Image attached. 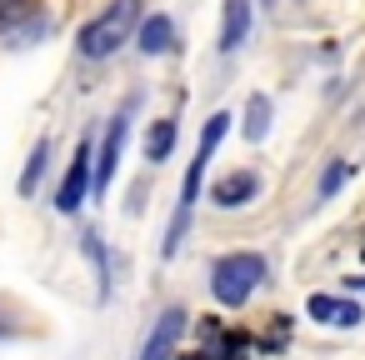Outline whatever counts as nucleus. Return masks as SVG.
Segmentation results:
<instances>
[{
	"label": "nucleus",
	"mask_w": 365,
	"mask_h": 360,
	"mask_svg": "<svg viewBox=\"0 0 365 360\" xmlns=\"http://www.w3.org/2000/svg\"><path fill=\"white\" fill-rule=\"evenodd\" d=\"M135 26H140V0H110V6H101V11L81 26L76 46H81L86 61H106V56H115L125 41H135Z\"/></svg>",
	"instance_id": "1"
},
{
	"label": "nucleus",
	"mask_w": 365,
	"mask_h": 360,
	"mask_svg": "<svg viewBox=\"0 0 365 360\" xmlns=\"http://www.w3.org/2000/svg\"><path fill=\"white\" fill-rule=\"evenodd\" d=\"M225 130H230V115H225V110H215V115L205 120V130H200V145H195V160H190V170H185V185H180V205H175V215H170V230H165V255H175V245H180V235H185V225H190V210H195V195H200V180H205V165H210V155H215V145L225 140Z\"/></svg>",
	"instance_id": "2"
},
{
	"label": "nucleus",
	"mask_w": 365,
	"mask_h": 360,
	"mask_svg": "<svg viewBox=\"0 0 365 360\" xmlns=\"http://www.w3.org/2000/svg\"><path fill=\"white\" fill-rule=\"evenodd\" d=\"M260 280H265V260L260 255H220L210 265V295L220 305H245Z\"/></svg>",
	"instance_id": "3"
},
{
	"label": "nucleus",
	"mask_w": 365,
	"mask_h": 360,
	"mask_svg": "<svg viewBox=\"0 0 365 360\" xmlns=\"http://www.w3.org/2000/svg\"><path fill=\"white\" fill-rule=\"evenodd\" d=\"M130 115H135V101H125V106L115 110V120H110V130H106V140H101V160H96V175H91V190H96V195L110 190V175H115V165H120V145H125Z\"/></svg>",
	"instance_id": "4"
},
{
	"label": "nucleus",
	"mask_w": 365,
	"mask_h": 360,
	"mask_svg": "<svg viewBox=\"0 0 365 360\" xmlns=\"http://www.w3.org/2000/svg\"><path fill=\"white\" fill-rule=\"evenodd\" d=\"M86 190H91V135L76 145V155H71V165H66V180H61V190H56V210H61V215H76L81 200H86Z\"/></svg>",
	"instance_id": "5"
},
{
	"label": "nucleus",
	"mask_w": 365,
	"mask_h": 360,
	"mask_svg": "<svg viewBox=\"0 0 365 360\" xmlns=\"http://www.w3.org/2000/svg\"><path fill=\"white\" fill-rule=\"evenodd\" d=\"M185 310L180 305H170V310H160V320L150 325V335H145V345H140V360H170L175 355V345H180V335H185Z\"/></svg>",
	"instance_id": "6"
},
{
	"label": "nucleus",
	"mask_w": 365,
	"mask_h": 360,
	"mask_svg": "<svg viewBox=\"0 0 365 360\" xmlns=\"http://www.w3.org/2000/svg\"><path fill=\"white\" fill-rule=\"evenodd\" d=\"M41 26V0H0V36H31Z\"/></svg>",
	"instance_id": "7"
},
{
	"label": "nucleus",
	"mask_w": 365,
	"mask_h": 360,
	"mask_svg": "<svg viewBox=\"0 0 365 360\" xmlns=\"http://www.w3.org/2000/svg\"><path fill=\"white\" fill-rule=\"evenodd\" d=\"M255 190H260L255 170H235V175H225V180H215V185H210V200H215V205H225V210H235V205L255 200Z\"/></svg>",
	"instance_id": "8"
},
{
	"label": "nucleus",
	"mask_w": 365,
	"mask_h": 360,
	"mask_svg": "<svg viewBox=\"0 0 365 360\" xmlns=\"http://www.w3.org/2000/svg\"><path fill=\"white\" fill-rule=\"evenodd\" d=\"M170 36H175L170 16H150V21L135 26V46H140L145 56H165V51H170Z\"/></svg>",
	"instance_id": "9"
},
{
	"label": "nucleus",
	"mask_w": 365,
	"mask_h": 360,
	"mask_svg": "<svg viewBox=\"0 0 365 360\" xmlns=\"http://www.w3.org/2000/svg\"><path fill=\"white\" fill-rule=\"evenodd\" d=\"M250 31V0H225V26H220V51H235Z\"/></svg>",
	"instance_id": "10"
},
{
	"label": "nucleus",
	"mask_w": 365,
	"mask_h": 360,
	"mask_svg": "<svg viewBox=\"0 0 365 360\" xmlns=\"http://www.w3.org/2000/svg\"><path fill=\"white\" fill-rule=\"evenodd\" d=\"M245 140H265V130H270V96H250L245 101Z\"/></svg>",
	"instance_id": "11"
},
{
	"label": "nucleus",
	"mask_w": 365,
	"mask_h": 360,
	"mask_svg": "<svg viewBox=\"0 0 365 360\" xmlns=\"http://www.w3.org/2000/svg\"><path fill=\"white\" fill-rule=\"evenodd\" d=\"M170 145H175V120H155L145 135V160H165Z\"/></svg>",
	"instance_id": "12"
},
{
	"label": "nucleus",
	"mask_w": 365,
	"mask_h": 360,
	"mask_svg": "<svg viewBox=\"0 0 365 360\" xmlns=\"http://www.w3.org/2000/svg\"><path fill=\"white\" fill-rule=\"evenodd\" d=\"M46 160H51V140H36V150H31V160H26V175H21V195H31V190L41 185Z\"/></svg>",
	"instance_id": "13"
},
{
	"label": "nucleus",
	"mask_w": 365,
	"mask_h": 360,
	"mask_svg": "<svg viewBox=\"0 0 365 360\" xmlns=\"http://www.w3.org/2000/svg\"><path fill=\"white\" fill-rule=\"evenodd\" d=\"M330 325H340V330L360 325V305H355V300H335V310H330Z\"/></svg>",
	"instance_id": "14"
},
{
	"label": "nucleus",
	"mask_w": 365,
	"mask_h": 360,
	"mask_svg": "<svg viewBox=\"0 0 365 360\" xmlns=\"http://www.w3.org/2000/svg\"><path fill=\"white\" fill-rule=\"evenodd\" d=\"M345 175H350V165H345V160H330V170H325V180H320V195H335V190L345 185Z\"/></svg>",
	"instance_id": "15"
},
{
	"label": "nucleus",
	"mask_w": 365,
	"mask_h": 360,
	"mask_svg": "<svg viewBox=\"0 0 365 360\" xmlns=\"http://www.w3.org/2000/svg\"><path fill=\"white\" fill-rule=\"evenodd\" d=\"M305 310H310L315 320H325V325H330V310H335V300H330V295H310V305H305Z\"/></svg>",
	"instance_id": "16"
},
{
	"label": "nucleus",
	"mask_w": 365,
	"mask_h": 360,
	"mask_svg": "<svg viewBox=\"0 0 365 360\" xmlns=\"http://www.w3.org/2000/svg\"><path fill=\"white\" fill-rule=\"evenodd\" d=\"M350 290H365V275H350Z\"/></svg>",
	"instance_id": "17"
}]
</instances>
